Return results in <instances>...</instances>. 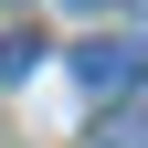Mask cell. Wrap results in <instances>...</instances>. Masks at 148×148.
Here are the masks:
<instances>
[{
	"instance_id": "obj_1",
	"label": "cell",
	"mask_w": 148,
	"mask_h": 148,
	"mask_svg": "<svg viewBox=\"0 0 148 148\" xmlns=\"http://www.w3.org/2000/svg\"><path fill=\"white\" fill-rule=\"evenodd\" d=\"M138 74H148V53H138V42H106V32H95V42H74V85H85V95L116 106Z\"/></svg>"
},
{
	"instance_id": "obj_2",
	"label": "cell",
	"mask_w": 148,
	"mask_h": 148,
	"mask_svg": "<svg viewBox=\"0 0 148 148\" xmlns=\"http://www.w3.org/2000/svg\"><path fill=\"white\" fill-rule=\"evenodd\" d=\"M85 148H148V116L138 106H106V116L85 127Z\"/></svg>"
},
{
	"instance_id": "obj_3",
	"label": "cell",
	"mask_w": 148,
	"mask_h": 148,
	"mask_svg": "<svg viewBox=\"0 0 148 148\" xmlns=\"http://www.w3.org/2000/svg\"><path fill=\"white\" fill-rule=\"evenodd\" d=\"M32 53H42V42H21V32H11V42H0V85H21V74H32Z\"/></svg>"
},
{
	"instance_id": "obj_4",
	"label": "cell",
	"mask_w": 148,
	"mask_h": 148,
	"mask_svg": "<svg viewBox=\"0 0 148 148\" xmlns=\"http://www.w3.org/2000/svg\"><path fill=\"white\" fill-rule=\"evenodd\" d=\"M74 11H116V0H74Z\"/></svg>"
}]
</instances>
